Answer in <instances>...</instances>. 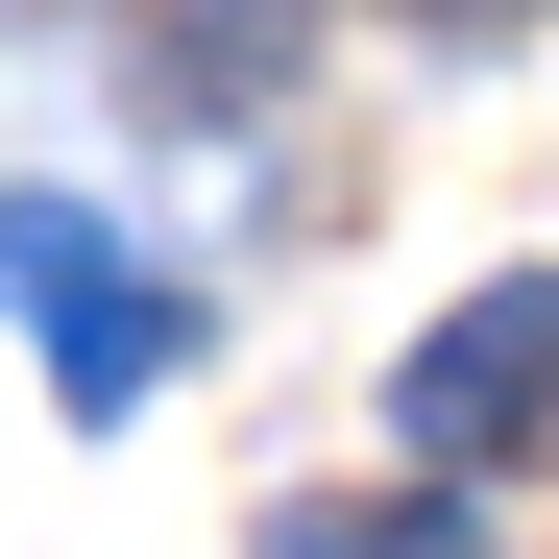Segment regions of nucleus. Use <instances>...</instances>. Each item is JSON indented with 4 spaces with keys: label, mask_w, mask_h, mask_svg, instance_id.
Masks as SVG:
<instances>
[{
    "label": "nucleus",
    "mask_w": 559,
    "mask_h": 559,
    "mask_svg": "<svg viewBox=\"0 0 559 559\" xmlns=\"http://www.w3.org/2000/svg\"><path fill=\"white\" fill-rule=\"evenodd\" d=\"M0 317L49 341V390H73V414H146L170 365H195V293H170L98 195H0Z\"/></svg>",
    "instance_id": "1"
},
{
    "label": "nucleus",
    "mask_w": 559,
    "mask_h": 559,
    "mask_svg": "<svg viewBox=\"0 0 559 559\" xmlns=\"http://www.w3.org/2000/svg\"><path fill=\"white\" fill-rule=\"evenodd\" d=\"M390 438L438 462V487H511V462H559V267H487V293H438V317H414Z\"/></svg>",
    "instance_id": "2"
},
{
    "label": "nucleus",
    "mask_w": 559,
    "mask_h": 559,
    "mask_svg": "<svg viewBox=\"0 0 559 559\" xmlns=\"http://www.w3.org/2000/svg\"><path fill=\"white\" fill-rule=\"evenodd\" d=\"M243 559H487V535H462V487H341V511H267Z\"/></svg>",
    "instance_id": "3"
},
{
    "label": "nucleus",
    "mask_w": 559,
    "mask_h": 559,
    "mask_svg": "<svg viewBox=\"0 0 559 559\" xmlns=\"http://www.w3.org/2000/svg\"><path fill=\"white\" fill-rule=\"evenodd\" d=\"M414 25H438V49H487V25H535V0H414Z\"/></svg>",
    "instance_id": "4"
}]
</instances>
